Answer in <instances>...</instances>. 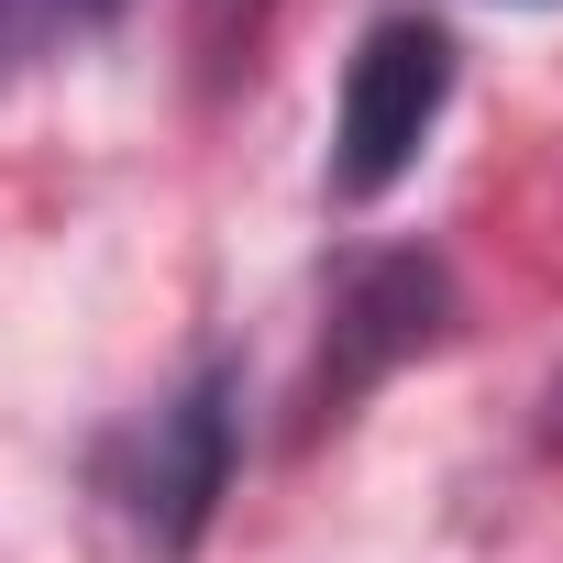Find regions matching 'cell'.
<instances>
[{
	"mask_svg": "<svg viewBox=\"0 0 563 563\" xmlns=\"http://www.w3.org/2000/svg\"><path fill=\"white\" fill-rule=\"evenodd\" d=\"M453 332V276L442 254L420 243H387V254H354L332 276V321H321V354H310V387H299V431H332L354 420L365 387H387L409 354H431Z\"/></svg>",
	"mask_w": 563,
	"mask_h": 563,
	"instance_id": "obj_1",
	"label": "cell"
},
{
	"mask_svg": "<svg viewBox=\"0 0 563 563\" xmlns=\"http://www.w3.org/2000/svg\"><path fill=\"white\" fill-rule=\"evenodd\" d=\"M442 100H453V45H442L420 12L376 23V34L354 45V78H343V122H332V199H343V210L387 199V188L420 166V144H431Z\"/></svg>",
	"mask_w": 563,
	"mask_h": 563,
	"instance_id": "obj_2",
	"label": "cell"
},
{
	"mask_svg": "<svg viewBox=\"0 0 563 563\" xmlns=\"http://www.w3.org/2000/svg\"><path fill=\"white\" fill-rule=\"evenodd\" d=\"M221 497H232V376L210 365V376H188L177 409H155L133 508H144V541H155V552H188Z\"/></svg>",
	"mask_w": 563,
	"mask_h": 563,
	"instance_id": "obj_3",
	"label": "cell"
},
{
	"mask_svg": "<svg viewBox=\"0 0 563 563\" xmlns=\"http://www.w3.org/2000/svg\"><path fill=\"white\" fill-rule=\"evenodd\" d=\"M111 12H122V0H0V78L56 56V45H78V34H100Z\"/></svg>",
	"mask_w": 563,
	"mask_h": 563,
	"instance_id": "obj_4",
	"label": "cell"
},
{
	"mask_svg": "<svg viewBox=\"0 0 563 563\" xmlns=\"http://www.w3.org/2000/svg\"><path fill=\"white\" fill-rule=\"evenodd\" d=\"M541 442H552V453H563V376H552V387H541Z\"/></svg>",
	"mask_w": 563,
	"mask_h": 563,
	"instance_id": "obj_5",
	"label": "cell"
}]
</instances>
